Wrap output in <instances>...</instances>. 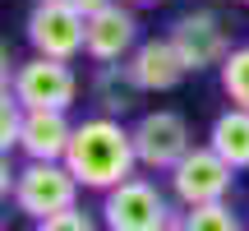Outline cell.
I'll use <instances>...</instances> for the list:
<instances>
[{
    "instance_id": "52a82bcc",
    "label": "cell",
    "mask_w": 249,
    "mask_h": 231,
    "mask_svg": "<svg viewBox=\"0 0 249 231\" xmlns=\"http://www.w3.org/2000/svg\"><path fill=\"white\" fill-rule=\"evenodd\" d=\"M134 134V153H139V167L148 171H171L189 148H194V134H189V120L171 107L143 111L139 120L129 125Z\"/></svg>"
},
{
    "instance_id": "ffe728a7",
    "label": "cell",
    "mask_w": 249,
    "mask_h": 231,
    "mask_svg": "<svg viewBox=\"0 0 249 231\" xmlns=\"http://www.w3.org/2000/svg\"><path fill=\"white\" fill-rule=\"evenodd\" d=\"M240 5H249V0H240Z\"/></svg>"
},
{
    "instance_id": "8992f818",
    "label": "cell",
    "mask_w": 249,
    "mask_h": 231,
    "mask_svg": "<svg viewBox=\"0 0 249 231\" xmlns=\"http://www.w3.org/2000/svg\"><path fill=\"white\" fill-rule=\"evenodd\" d=\"M9 88H14V97L23 102L28 111H42V107H51V111H70L74 102H79V74H74L70 60L28 56V60L14 70Z\"/></svg>"
},
{
    "instance_id": "3957f363",
    "label": "cell",
    "mask_w": 249,
    "mask_h": 231,
    "mask_svg": "<svg viewBox=\"0 0 249 231\" xmlns=\"http://www.w3.org/2000/svg\"><path fill=\"white\" fill-rule=\"evenodd\" d=\"M23 37L33 46V56L79 60L88 51V19L70 0H33V9L23 19Z\"/></svg>"
},
{
    "instance_id": "ac0fdd59",
    "label": "cell",
    "mask_w": 249,
    "mask_h": 231,
    "mask_svg": "<svg viewBox=\"0 0 249 231\" xmlns=\"http://www.w3.org/2000/svg\"><path fill=\"white\" fill-rule=\"evenodd\" d=\"M70 5H74V9H79V14H83V19H92V14H97V9H107V5H111V0H70Z\"/></svg>"
},
{
    "instance_id": "9a60e30c",
    "label": "cell",
    "mask_w": 249,
    "mask_h": 231,
    "mask_svg": "<svg viewBox=\"0 0 249 231\" xmlns=\"http://www.w3.org/2000/svg\"><path fill=\"white\" fill-rule=\"evenodd\" d=\"M222 88H226V97H231V107H245L249 111V42L235 46V51L226 56V65H222Z\"/></svg>"
},
{
    "instance_id": "7c38bea8",
    "label": "cell",
    "mask_w": 249,
    "mask_h": 231,
    "mask_svg": "<svg viewBox=\"0 0 249 231\" xmlns=\"http://www.w3.org/2000/svg\"><path fill=\"white\" fill-rule=\"evenodd\" d=\"M208 143L231 162L235 171H249V111L245 107H226L208 130Z\"/></svg>"
},
{
    "instance_id": "7a4b0ae2",
    "label": "cell",
    "mask_w": 249,
    "mask_h": 231,
    "mask_svg": "<svg viewBox=\"0 0 249 231\" xmlns=\"http://www.w3.org/2000/svg\"><path fill=\"white\" fill-rule=\"evenodd\" d=\"M176 208L152 180L129 176L124 185L102 194V227L107 231H176Z\"/></svg>"
},
{
    "instance_id": "277c9868",
    "label": "cell",
    "mask_w": 249,
    "mask_h": 231,
    "mask_svg": "<svg viewBox=\"0 0 249 231\" xmlns=\"http://www.w3.org/2000/svg\"><path fill=\"white\" fill-rule=\"evenodd\" d=\"M166 180H171V199H176L180 208H198V204L231 199L235 167L213 148V143H194V148L166 171Z\"/></svg>"
},
{
    "instance_id": "d6986e66",
    "label": "cell",
    "mask_w": 249,
    "mask_h": 231,
    "mask_svg": "<svg viewBox=\"0 0 249 231\" xmlns=\"http://www.w3.org/2000/svg\"><path fill=\"white\" fill-rule=\"evenodd\" d=\"M124 5H134V9H139V5H157V0H124Z\"/></svg>"
},
{
    "instance_id": "2e32d148",
    "label": "cell",
    "mask_w": 249,
    "mask_h": 231,
    "mask_svg": "<svg viewBox=\"0 0 249 231\" xmlns=\"http://www.w3.org/2000/svg\"><path fill=\"white\" fill-rule=\"evenodd\" d=\"M23 116H28V107L14 97V88H5V97H0V148H5V157H9V148H18Z\"/></svg>"
},
{
    "instance_id": "5b68a950",
    "label": "cell",
    "mask_w": 249,
    "mask_h": 231,
    "mask_svg": "<svg viewBox=\"0 0 249 231\" xmlns=\"http://www.w3.org/2000/svg\"><path fill=\"white\" fill-rule=\"evenodd\" d=\"M79 176L65 162H23L14 180V208L33 222L55 217L65 208H79Z\"/></svg>"
},
{
    "instance_id": "9c48e42d",
    "label": "cell",
    "mask_w": 249,
    "mask_h": 231,
    "mask_svg": "<svg viewBox=\"0 0 249 231\" xmlns=\"http://www.w3.org/2000/svg\"><path fill=\"white\" fill-rule=\"evenodd\" d=\"M134 46H139V14H134V5L111 0L107 9H97L88 19V51L83 56L92 65H120L134 56Z\"/></svg>"
},
{
    "instance_id": "30bf717a",
    "label": "cell",
    "mask_w": 249,
    "mask_h": 231,
    "mask_svg": "<svg viewBox=\"0 0 249 231\" xmlns=\"http://www.w3.org/2000/svg\"><path fill=\"white\" fill-rule=\"evenodd\" d=\"M124 65H129V79L139 83V93H171V88H180V79L189 74V65L180 60L171 37H148V42H139Z\"/></svg>"
},
{
    "instance_id": "5bb4252c",
    "label": "cell",
    "mask_w": 249,
    "mask_h": 231,
    "mask_svg": "<svg viewBox=\"0 0 249 231\" xmlns=\"http://www.w3.org/2000/svg\"><path fill=\"white\" fill-rule=\"evenodd\" d=\"M176 231H245V222H240V213H235L226 199H217V204L185 208V213L176 217Z\"/></svg>"
},
{
    "instance_id": "e0dca14e",
    "label": "cell",
    "mask_w": 249,
    "mask_h": 231,
    "mask_svg": "<svg viewBox=\"0 0 249 231\" xmlns=\"http://www.w3.org/2000/svg\"><path fill=\"white\" fill-rule=\"evenodd\" d=\"M33 231H102V227H97V217L83 213V208H65V213H55V217L33 222Z\"/></svg>"
},
{
    "instance_id": "4fadbf2b",
    "label": "cell",
    "mask_w": 249,
    "mask_h": 231,
    "mask_svg": "<svg viewBox=\"0 0 249 231\" xmlns=\"http://www.w3.org/2000/svg\"><path fill=\"white\" fill-rule=\"evenodd\" d=\"M92 97H97V107H102V116H124L134 107V97H139V83L129 79V65H97L92 70Z\"/></svg>"
},
{
    "instance_id": "ba28073f",
    "label": "cell",
    "mask_w": 249,
    "mask_h": 231,
    "mask_svg": "<svg viewBox=\"0 0 249 231\" xmlns=\"http://www.w3.org/2000/svg\"><path fill=\"white\" fill-rule=\"evenodd\" d=\"M171 42H176L180 60L189 65V74H203V70H222L226 56L235 51L231 46V33H226V23L213 14V9H189V14H180L176 23H171Z\"/></svg>"
},
{
    "instance_id": "6da1fadb",
    "label": "cell",
    "mask_w": 249,
    "mask_h": 231,
    "mask_svg": "<svg viewBox=\"0 0 249 231\" xmlns=\"http://www.w3.org/2000/svg\"><path fill=\"white\" fill-rule=\"evenodd\" d=\"M65 167L79 176L83 190H107L124 185V180L139 171V153H134V134L120 125V116H88V120L74 125L70 153H65Z\"/></svg>"
},
{
    "instance_id": "8fae6325",
    "label": "cell",
    "mask_w": 249,
    "mask_h": 231,
    "mask_svg": "<svg viewBox=\"0 0 249 231\" xmlns=\"http://www.w3.org/2000/svg\"><path fill=\"white\" fill-rule=\"evenodd\" d=\"M70 139H74V120L70 111H28L23 116V134H18V153L28 162H65L70 153Z\"/></svg>"
}]
</instances>
